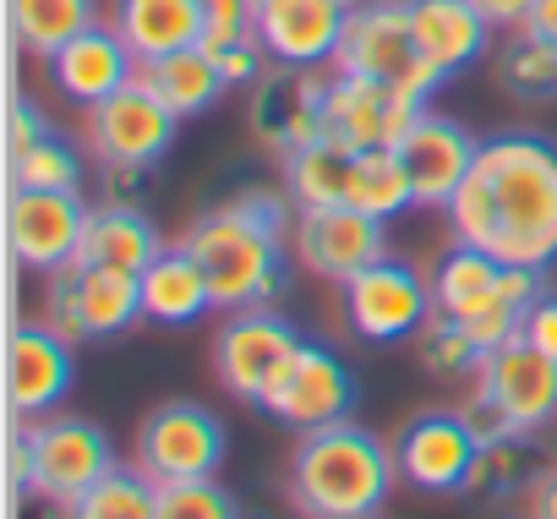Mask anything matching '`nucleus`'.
I'll return each instance as SVG.
<instances>
[{"mask_svg":"<svg viewBox=\"0 0 557 519\" xmlns=\"http://www.w3.org/2000/svg\"><path fill=\"white\" fill-rule=\"evenodd\" d=\"M448 224L503 263L546 274L557 263V143L524 126L481 137Z\"/></svg>","mask_w":557,"mask_h":519,"instance_id":"obj_1","label":"nucleus"},{"mask_svg":"<svg viewBox=\"0 0 557 519\" xmlns=\"http://www.w3.org/2000/svg\"><path fill=\"white\" fill-rule=\"evenodd\" d=\"M394 481L399 465L377 432L356 421H329L301 432L285 486L301 519H377Z\"/></svg>","mask_w":557,"mask_h":519,"instance_id":"obj_2","label":"nucleus"},{"mask_svg":"<svg viewBox=\"0 0 557 519\" xmlns=\"http://www.w3.org/2000/svg\"><path fill=\"white\" fill-rule=\"evenodd\" d=\"M186 251L202 263L208 285H213V301L224 312H251V307H273L278 296L290 291V251H285V235L262 230L257 219H246L230 202L208 208L191 219V230L181 235Z\"/></svg>","mask_w":557,"mask_h":519,"instance_id":"obj_3","label":"nucleus"},{"mask_svg":"<svg viewBox=\"0 0 557 519\" xmlns=\"http://www.w3.org/2000/svg\"><path fill=\"white\" fill-rule=\"evenodd\" d=\"M115 470V443L88 416H39L12 437V481L23 497L72 503Z\"/></svg>","mask_w":557,"mask_h":519,"instance_id":"obj_4","label":"nucleus"},{"mask_svg":"<svg viewBox=\"0 0 557 519\" xmlns=\"http://www.w3.org/2000/svg\"><path fill=\"white\" fill-rule=\"evenodd\" d=\"M175 115L153 99V88L143 77H132L121 94H110L104 104L88 110V153L99 159V170L110 175L115 191L137 186L153 164L170 159L175 148Z\"/></svg>","mask_w":557,"mask_h":519,"instance_id":"obj_5","label":"nucleus"},{"mask_svg":"<svg viewBox=\"0 0 557 519\" xmlns=\"http://www.w3.org/2000/svg\"><path fill=\"white\" fill-rule=\"evenodd\" d=\"M334 72L372 77V83L405 88V94H416V99H432V88L443 83V77L421 61V50H416L410 0H367V7H356L350 23H345Z\"/></svg>","mask_w":557,"mask_h":519,"instance_id":"obj_6","label":"nucleus"},{"mask_svg":"<svg viewBox=\"0 0 557 519\" xmlns=\"http://www.w3.org/2000/svg\"><path fill=\"white\" fill-rule=\"evenodd\" d=\"M45 323L55 334H66L72 345L83 339H115L132 323H143V291L137 274L104 269V263H66L50 274L45 291Z\"/></svg>","mask_w":557,"mask_h":519,"instance_id":"obj_7","label":"nucleus"},{"mask_svg":"<svg viewBox=\"0 0 557 519\" xmlns=\"http://www.w3.org/2000/svg\"><path fill=\"white\" fill-rule=\"evenodd\" d=\"M307 339L296 334L290 318H278L273 307H251V312H230V323L213 339V378L224 383V394H235L240 405H268V394L278 388V378L290 372L296 350Z\"/></svg>","mask_w":557,"mask_h":519,"instance_id":"obj_8","label":"nucleus"},{"mask_svg":"<svg viewBox=\"0 0 557 519\" xmlns=\"http://www.w3.org/2000/svg\"><path fill=\"white\" fill-rule=\"evenodd\" d=\"M339 301H345V329L367 345L416 339L426 329V318L437 312L432 285L421 280L416 263H405V257H377V263L361 269L350 285H339Z\"/></svg>","mask_w":557,"mask_h":519,"instance_id":"obj_9","label":"nucleus"},{"mask_svg":"<svg viewBox=\"0 0 557 519\" xmlns=\"http://www.w3.org/2000/svg\"><path fill=\"white\" fill-rule=\"evenodd\" d=\"M475 459H481V437L465 421V410H416L394 437L399 481L426 497H465Z\"/></svg>","mask_w":557,"mask_h":519,"instance_id":"obj_10","label":"nucleus"},{"mask_svg":"<svg viewBox=\"0 0 557 519\" xmlns=\"http://www.w3.org/2000/svg\"><path fill=\"white\" fill-rule=\"evenodd\" d=\"M230 443H224V421L197 405V399H164L159 410H148V421L137 427V465L153 481H191V475H219Z\"/></svg>","mask_w":557,"mask_h":519,"instance_id":"obj_11","label":"nucleus"},{"mask_svg":"<svg viewBox=\"0 0 557 519\" xmlns=\"http://www.w3.org/2000/svg\"><path fill=\"white\" fill-rule=\"evenodd\" d=\"M329 88L334 77L307 66H273L251 83V132L268 153L290 159L329 132Z\"/></svg>","mask_w":557,"mask_h":519,"instance_id":"obj_12","label":"nucleus"},{"mask_svg":"<svg viewBox=\"0 0 557 519\" xmlns=\"http://www.w3.org/2000/svg\"><path fill=\"white\" fill-rule=\"evenodd\" d=\"M296 263L312 269L329 285H350L361 269H372L377 257H388V219H372L350 202L339 208H301L296 213Z\"/></svg>","mask_w":557,"mask_h":519,"instance_id":"obj_13","label":"nucleus"},{"mask_svg":"<svg viewBox=\"0 0 557 519\" xmlns=\"http://www.w3.org/2000/svg\"><path fill=\"white\" fill-rule=\"evenodd\" d=\"M475 394L486 405H497V416L508 421V432L530 437L541 427L557 421V361L546 350H535L524 334L503 339L486 350V367L475 378Z\"/></svg>","mask_w":557,"mask_h":519,"instance_id":"obj_14","label":"nucleus"},{"mask_svg":"<svg viewBox=\"0 0 557 519\" xmlns=\"http://www.w3.org/2000/svg\"><path fill=\"white\" fill-rule=\"evenodd\" d=\"M83 230H88V202L77 191H45V186H12L7 202V240L12 257L34 274H55L66 263H77L83 251Z\"/></svg>","mask_w":557,"mask_h":519,"instance_id":"obj_15","label":"nucleus"},{"mask_svg":"<svg viewBox=\"0 0 557 519\" xmlns=\"http://www.w3.org/2000/svg\"><path fill=\"white\" fill-rule=\"evenodd\" d=\"M475 148H481V137H470L465 121H454V115H443V110L426 104L416 115V126L394 143V153L410 170L416 208H443L448 213V202L459 197V186H465V175L475 164Z\"/></svg>","mask_w":557,"mask_h":519,"instance_id":"obj_16","label":"nucleus"},{"mask_svg":"<svg viewBox=\"0 0 557 519\" xmlns=\"http://www.w3.org/2000/svg\"><path fill=\"white\" fill-rule=\"evenodd\" d=\"M268 416H278L296 432H312V427H329V421H350L356 410V372L329 350V345H301L290 372L278 378V388L268 394L262 405Z\"/></svg>","mask_w":557,"mask_h":519,"instance_id":"obj_17","label":"nucleus"},{"mask_svg":"<svg viewBox=\"0 0 557 519\" xmlns=\"http://www.w3.org/2000/svg\"><path fill=\"white\" fill-rule=\"evenodd\" d=\"M421 110H426V99H416V94H405V88L334 72V88H329V137H339V143L356 148V153H367V148H394V143L416 126Z\"/></svg>","mask_w":557,"mask_h":519,"instance_id":"obj_18","label":"nucleus"},{"mask_svg":"<svg viewBox=\"0 0 557 519\" xmlns=\"http://www.w3.org/2000/svg\"><path fill=\"white\" fill-rule=\"evenodd\" d=\"M345 23L350 7H339V0H268V7H257V39L273 66H334Z\"/></svg>","mask_w":557,"mask_h":519,"instance_id":"obj_19","label":"nucleus"},{"mask_svg":"<svg viewBox=\"0 0 557 519\" xmlns=\"http://www.w3.org/2000/svg\"><path fill=\"white\" fill-rule=\"evenodd\" d=\"M77 361L72 339L55 334L50 323H17L7 345V388L17 416H55V405L72 394Z\"/></svg>","mask_w":557,"mask_h":519,"instance_id":"obj_20","label":"nucleus"},{"mask_svg":"<svg viewBox=\"0 0 557 519\" xmlns=\"http://www.w3.org/2000/svg\"><path fill=\"white\" fill-rule=\"evenodd\" d=\"M45 66H50L55 94L72 99V104H83V110L104 104L110 94H121V88L137 77V55H132V45H126L115 28H104V23H94L88 34L66 39Z\"/></svg>","mask_w":557,"mask_h":519,"instance_id":"obj_21","label":"nucleus"},{"mask_svg":"<svg viewBox=\"0 0 557 519\" xmlns=\"http://www.w3.org/2000/svg\"><path fill=\"white\" fill-rule=\"evenodd\" d=\"M410 28H416L421 61L443 83L470 72L492 50V23L475 0H410Z\"/></svg>","mask_w":557,"mask_h":519,"instance_id":"obj_22","label":"nucleus"},{"mask_svg":"<svg viewBox=\"0 0 557 519\" xmlns=\"http://www.w3.org/2000/svg\"><path fill=\"white\" fill-rule=\"evenodd\" d=\"M137 291H143V323H159V329H191L208 307H219L202 263L186 251V240H175L153 257L137 274Z\"/></svg>","mask_w":557,"mask_h":519,"instance_id":"obj_23","label":"nucleus"},{"mask_svg":"<svg viewBox=\"0 0 557 519\" xmlns=\"http://www.w3.org/2000/svg\"><path fill=\"white\" fill-rule=\"evenodd\" d=\"M110 28L132 45L137 66L170 50H191L208 34V7L202 0H115Z\"/></svg>","mask_w":557,"mask_h":519,"instance_id":"obj_24","label":"nucleus"},{"mask_svg":"<svg viewBox=\"0 0 557 519\" xmlns=\"http://www.w3.org/2000/svg\"><path fill=\"white\" fill-rule=\"evenodd\" d=\"M137 77L153 88V99H159L175 121H197V115H208V110L230 94V83H224L219 61L208 55V45L153 55V61H143V66H137Z\"/></svg>","mask_w":557,"mask_h":519,"instance_id":"obj_25","label":"nucleus"},{"mask_svg":"<svg viewBox=\"0 0 557 519\" xmlns=\"http://www.w3.org/2000/svg\"><path fill=\"white\" fill-rule=\"evenodd\" d=\"M164 251L153 219L121 197L88 208V230H83V263H104V269H121V274H143L153 257Z\"/></svg>","mask_w":557,"mask_h":519,"instance_id":"obj_26","label":"nucleus"},{"mask_svg":"<svg viewBox=\"0 0 557 519\" xmlns=\"http://www.w3.org/2000/svg\"><path fill=\"white\" fill-rule=\"evenodd\" d=\"M350 181H356V148H345L329 132L285 159V191L296 208H339L350 202Z\"/></svg>","mask_w":557,"mask_h":519,"instance_id":"obj_27","label":"nucleus"},{"mask_svg":"<svg viewBox=\"0 0 557 519\" xmlns=\"http://www.w3.org/2000/svg\"><path fill=\"white\" fill-rule=\"evenodd\" d=\"M99 23V0H12L17 45L39 61H50L66 39L88 34Z\"/></svg>","mask_w":557,"mask_h":519,"instance_id":"obj_28","label":"nucleus"},{"mask_svg":"<svg viewBox=\"0 0 557 519\" xmlns=\"http://www.w3.org/2000/svg\"><path fill=\"white\" fill-rule=\"evenodd\" d=\"M535 459H530V443L513 432V437H497V443H481V459L470 470V492L481 508H508V503H524L530 486H535Z\"/></svg>","mask_w":557,"mask_h":519,"instance_id":"obj_29","label":"nucleus"},{"mask_svg":"<svg viewBox=\"0 0 557 519\" xmlns=\"http://www.w3.org/2000/svg\"><path fill=\"white\" fill-rule=\"evenodd\" d=\"M66 519H159V481L143 465H115L66 503Z\"/></svg>","mask_w":557,"mask_h":519,"instance_id":"obj_30","label":"nucleus"},{"mask_svg":"<svg viewBox=\"0 0 557 519\" xmlns=\"http://www.w3.org/2000/svg\"><path fill=\"white\" fill-rule=\"evenodd\" d=\"M497 83L508 99L541 110V104H557V45L513 28V39L497 50Z\"/></svg>","mask_w":557,"mask_h":519,"instance_id":"obj_31","label":"nucleus"},{"mask_svg":"<svg viewBox=\"0 0 557 519\" xmlns=\"http://www.w3.org/2000/svg\"><path fill=\"white\" fill-rule=\"evenodd\" d=\"M350 208L372 213V219H399L405 208H416V186L410 170L394 148H367L356 153V181H350Z\"/></svg>","mask_w":557,"mask_h":519,"instance_id":"obj_32","label":"nucleus"},{"mask_svg":"<svg viewBox=\"0 0 557 519\" xmlns=\"http://www.w3.org/2000/svg\"><path fill=\"white\" fill-rule=\"evenodd\" d=\"M503 274V257L470 246V240H448V251L437 257V274H432V296H437V312H465L470 301H481Z\"/></svg>","mask_w":557,"mask_h":519,"instance_id":"obj_33","label":"nucleus"},{"mask_svg":"<svg viewBox=\"0 0 557 519\" xmlns=\"http://www.w3.org/2000/svg\"><path fill=\"white\" fill-rule=\"evenodd\" d=\"M416 339H421V367L432 378H481V367H486V345L454 312H432Z\"/></svg>","mask_w":557,"mask_h":519,"instance_id":"obj_34","label":"nucleus"},{"mask_svg":"<svg viewBox=\"0 0 557 519\" xmlns=\"http://www.w3.org/2000/svg\"><path fill=\"white\" fill-rule=\"evenodd\" d=\"M12 186H45V191H77L83 181V153L77 143H66L61 132L39 137L34 148H23L17 159H7Z\"/></svg>","mask_w":557,"mask_h":519,"instance_id":"obj_35","label":"nucleus"},{"mask_svg":"<svg viewBox=\"0 0 557 519\" xmlns=\"http://www.w3.org/2000/svg\"><path fill=\"white\" fill-rule=\"evenodd\" d=\"M159 519H246L235 492L219 486V475L191 481H159Z\"/></svg>","mask_w":557,"mask_h":519,"instance_id":"obj_36","label":"nucleus"},{"mask_svg":"<svg viewBox=\"0 0 557 519\" xmlns=\"http://www.w3.org/2000/svg\"><path fill=\"white\" fill-rule=\"evenodd\" d=\"M202 7H208V34H202L208 50L257 34V7H251V0H202Z\"/></svg>","mask_w":557,"mask_h":519,"instance_id":"obj_37","label":"nucleus"},{"mask_svg":"<svg viewBox=\"0 0 557 519\" xmlns=\"http://www.w3.org/2000/svg\"><path fill=\"white\" fill-rule=\"evenodd\" d=\"M55 126L45 121V110L28 99V94H17L12 99V115H7V159H17L23 148H34L39 137H50Z\"/></svg>","mask_w":557,"mask_h":519,"instance_id":"obj_38","label":"nucleus"},{"mask_svg":"<svg viewBox=\"0 0 557 519\" xmlns=\"http://www.w3.org/2000/svg\"><path fill=\"white\" fill-rule=\"evenodd\" d=\"M519 334L535 345V350H546L552 361H557V296L546 291L530 312H524V323H519Z\"/></svg>","mask_w":557,"mask_h":519,"instance_id":"obj_39","label":"nucleus"},{"mask_svg":"<svg viewBox=\"0 0 557 519\" xmlns=\"http://www.w3.org/2000/svg\"><path fill=\"white\" fill-rule=\"evenodd\" d=\"M524 519H557V465H546L524 497Z\"/></svg>","mask_w":557,"mask_h":519,"instance_id":"obj_40","label":"nucleus"},{"mask_svg":"<svg viewBox=\"0 0 557 519\" xmlns=\"http://www.w3.org/2000/svg\"><path fill=\"white\" fill-rule=\"evenodd\" d=\"M475 7L486 12L492 28H524V17H530L535 0H475Z\"/></svg>","mask_w":557,"mask_h":519,"instance_id":"obj_41","label":"nucleus"},{"mask_svg":"<svg viewBox=\"0 0 557 519\" xmlns=\"http://www.w3.org/2000/svg\"><path fill=\"white\" fill-rule=\"evenodd\" d=\"M524 34H535V39L557 45V0H535L530 17H524Z\"/></svg>","mask_w":557,"mask_h":519,"instance_id":"obj_42","label":"nucleus"},{"mask_svg":"<svg viewBox=\"0 0 557 519\" xmlns=\"http://www.w3.org/2000/svg\"><path fill=\"white\" fill-rule=\"evenodd\" d=\"M339 7H350V12H356V7H367V0H339Z\"/></svg>","mask_w":557,"mask_h":519,"instance_id":"obj_43","label":"nucleus"},{"mask_svg":"<svg viewBox=\"0 0 557 519\" xmlns=\"http://www.w3.org/2000/svg\"><path fill=\"white\" fill-rule=\"evenodd\" d=\"M251 7H268V0H251Z\"/></svg>","mask_w":557,"mask_h":519,"instance_id":"obj_44","label":"nucleus"},{"mask_svg":"<svg viewBox=\"0 0 557 519\" xmlns=\"http://www.w3.org/2000/svg\"><path fill=\"white\" fill-rule=\"evenodd\" d=\"M257 519H273V514H257Z\"/></svg>","mask_w":557,"mask_h":519,"instance_id":"obj_45","label":"nucleus"}]
</instances>
